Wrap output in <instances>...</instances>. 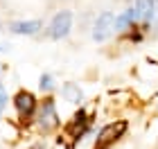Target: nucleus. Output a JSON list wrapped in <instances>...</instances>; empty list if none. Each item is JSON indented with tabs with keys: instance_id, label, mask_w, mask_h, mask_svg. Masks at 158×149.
Wrapping results in <instances>:
<instances>
[{
	"instance_id": "f257e3e1",
	"label": "nucleus",
	"mask_w": 158,
	"mask_h": 149,
	"mask_svg": "<svg viewBox=\"0 0 158 149\" xmlns=\"http://www.w3.org/2000/svg\"><path fill=\"white\" fill-rule=\"evenodd\" d=\"M36 124L43 133H50L59 126V113H56V106H54V99L48 97L43 99V104L39 106V115H36Z\"/></svg>"
},
{
	"instance_id": "f03ea898",
	"label": "nucleus",
	"mask_w": 158,
	"mask_h": 149,
	"mask_svg": "<svg viewBox=\"0 0 158 149\" xmlns=\"http://www.w3.org/2000/svg\"><path fill=\"white\" fill-rule=\"evenodd\" d=\"M124 131H127V122L124 120H118V122H111V124H106L102 131H99V136H97V143L93 149H109L113 143H118V140L124 136Z\"/></svg>"
},
{
	"instance_id": "7ed1b4c3",
	"label": "nucleus",
	"mask_w": 158,
	"mask_h": 149,
	"mask_svg": "<svg viewBox=\"0 0 158 149\" xmlns=\"http://www.w3.org/2000/svg\"><path fill=\"white\" fill-rule=\"evenodd\" d=\"M70 25H73V14L70 11H59L50 23V36L52 39H63L68 36Z\"/></svg>"
},
{
	"instance_id": "20e7f679",
	"label": "nucleus",
	"mask_w": 158,
	"mask_h": 149,
	"mask_svg": "<svg viewBox=\"0 0 158 149\" xmlns=\"http://www.w3.org/2000/svg\"><path fill=\"white\" fill-rule=\"evenodd\" d=\"M14 106H16L18 115L27 120L34 115V111H36V97H34L32 93H27V90H20V93L14 97Z\"/></svg>"
},
{
	"instance_id": "39448f33",
	"label": "nucleus",
	"mask_w": 158,
	"mask_h": 149,
	"mask_svg": "<svg viewBox=\"0 0 158 149\" xmlns=\"http://www.w3.org/2000/svg\"><path fill=\"white\" fill-rule=\"evenodd\" d=\"M113 30H115V16H113L111 11H104L102 16L97 18V23H95L93 39H95V41H104V39H109V34Z\"/></svg>"
},
{
	"instance_id": "423d86ee",
	"label": "nucleus",
	"mask_w": 158,
	"mask_h": 149,
	"mask_svg": "<svg viewBox=\"0 0 158 149\" xmlns=\"http://www.w3.org/2000/svg\"><path fill=\"white\" fill-rule=\"evenodd\" d=\"M140 23H154L158 16V0H135Z\"/></svg>"
},
{
	"instance_id": "0eeeda50",
	"label": "nucleus",
	"mask_w": 158,
	"mask_h": 149,
	"mask_svg": "<svg viewBox=\"0 0 158 149\" xmlns=\"http://www.w3.org/2000/svg\"><path fill=\"white\" fill-rule=\"evenodd\" d=\"M88 122H90V120H88V115H86L84 111H79L77 115H75L73 120H70V124L66 126L68 136H70V138H79V136H81V133L86 131V126H88Z\"/></svg>"
},
{
	"instance_id": "6e6552de",
	"label": "nucleus",
	"mask_w": 158,
	"mask_h": 149,
	"mask_svg": "<svg viewBox=\"0 0 158 149\" xmlns=\"http://www.w3.org/2000/svg\"><path fill=\"white\" fill-rule=\"evenodd\" d=\"M133 23H140V18H138V9H135V5L133 7H129L127 11H122L120 16H115V30H120V32H124V30H129Z\"/></svg>"
},
{
	"instance_id": "1a4fd4ad",
	"label": "nucleus",
	"mask_w": 158,
	"mask_h": 149,
	"mask_svg": "<svg viewBox=\"0 0 158 149\" xmlns=\"http://www.w3.org/2000/svg\"><path fill=\"white\" fill-rule=\"evenodd\" d=\"M41 30V20H20V23L11 25L14 34H36Z\"/></svg>"
},
{
	"instance_id": "9d476101",
	"label": "nucleus",
	"mask_w": 158,
	"mask_h": 149,
	"mask_svg": "<svg viewBox=\"0 0 158 149\" xmlns=\"http://www.w3.org/2000/svg\"><path fill=\"white\" fill-rule=\"evenodd\" d=\"M63 95H66L70 102H79V99H81V90L77 86H73V84H66V86H63Z\"/></svg>"
},
{
	"instance_id": "9b49d317",
	"label": "nucleus",
	"mask_w": 158,
	"mask_h": 149,
	"mask_svg": "<svg viewBox=\"0 0 158 149\" xmlns=\"http://www.w3.org/2000/svg\"><path fill=\"white\" fill-rule=\"evenodd\" d=\"M41 88H43V90H50V88H52V77H50V75H43V77H41Z\"/></svg>"
},
{
	"instance_id": "f8f14e48",
	"label": "nucleus",
	"mask_w": 158,
	"mask_h": 149,
	"mask_svg": "<svg viewBox=\"0 0 158 149\" xmlns=\"http://www.w3.org/2000/svg\"><path fill=\"white\" fill-rule=\"evenodd\" d=\"M5 104H7V93H5L2 84H0V115H2V109H5Z\"/></svg>"
}]
</instances>
